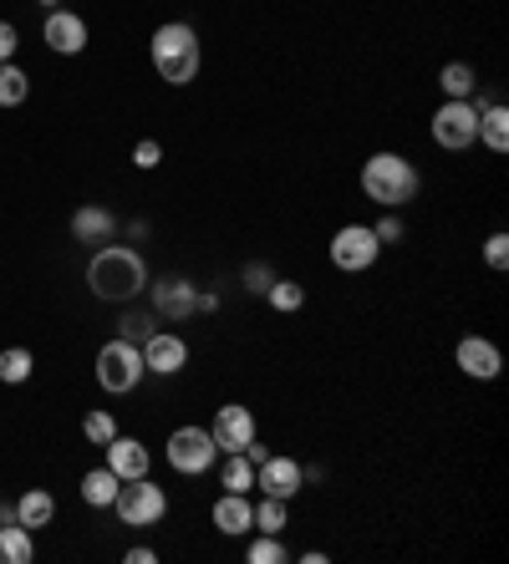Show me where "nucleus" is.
<instances>
[{
  "label": "nucleus",
  "mask_w": 509,
  "mask_h": 564,
  "mask_svg": "<svg viewBox=\"0 0 509 564\" xmlns=\"http://www.w3.org/2000/svg\"><path fill=\"white\" fill-rule=\"evenodd\" d=\"M87 285H93L97 301L112 305H133L148 290V260L133 250V245H102V250L87 260Z\"/></svg>",
  "instance_id": "obj_1"
},
{
  "label": "nucleus",
  "mask_w": 509,
  "mask_h": 564,
  "mask_svg": "<svg viewBox=\"0 0 509 564\" xmlns=\"http://www.w3.org/2000/svg\"><path fill=\"white\" fill-rule=\"evenodd\" d=\"M423 178H418V163L402 153H372L362 163V194L372 198L377 209H402L413 204Z\"/></svg>",
  "instance_id": "obj_2"
},
{
  "label": "nucleus",
  "mask_w": 509,
  "mask_h": 564,
  "mask_svg": "<svg viewBox=\"0 0 509 564\" xmlns=\"http://www.w3.org/2000/svg\"><path fill=\"white\" fill-rule=\"evenodd\" d=\"M153 72H159L169 87H188V82L199 77V31L188 26V21H163L159 31H153Z\"/></svg>",
  "instance_id": "obj_3"
},
{
  "label": "nucleus",
  "mask_w": 509,
  "mask_h": 564,
  "mask_svg": "<svg viewBox=\"0 0 509 564\" xmlns=\"http://www.w3.org/2000/svg\"><path fill=\"white\" fill-rule=\"evenodd\" d=\"M112 513H118L128 529H159L163 519H169V488H163L153 473L128 478V484L118 488V499H112Z\"/></svg>",
  "instance_id": "obj_4"
},
{
  "label": "nucleus",
  "mask_w": 509,
  "mask_h": 564,
  "mask_svg": "<svg viewBox=\"0 0 509 564\" xmlns=\"http://www.w3.org/2000/svg\"><path fill=\"white\" fill-rule=\"evenodd\" d=\"M163 458H169L174 473H184V478H204V473L219 463V447H215V437H209V427L188 422V427H174V433H169Z\"/></svg>",
  "instance_id": "obj_5"
},
{
  "label": "nucleus",
  "mask_w": 509,
  "mask_h": 564,
  "mask_svg": "<svg viewBox=\"0 0 509 564\" xmlns=\"http://www.w3.org/2000/svg\"><path fill=\"white\" fill-rule=\"evenodd\" d=\"M143 351H138L133 341H122V336H112L102 351H97V387L108 397H128L143 381Z\"/></svg>",
  "instance_id": "obj_6"
},
{
  "label": "nucleus",
  "mask_w": 509,
  "mask_h": 564,
  "mask_svg": "<svg viewBox=\"0 0 509 564\" xmlns=\"http://www.w3.org/2000/svg\"><path fill=\"white\" fill-rule=\"evenodd\" d=\"M326 254H332V264L342 275H362V270H372L382 260V239L372 235V224H342L332 235V245H326Z\"/></svg>",
  "instance_id": "obj_7"
},
{
  "label": "nucleus",
  "mask_w": 509,
  "mask_h": 564,
  "mask_svg": "<svg viewBox=\"0 0 509 564\" xmlns=\"http://www.w3.org/2000/svg\"><path fill=\"white\" fill-rule=\"evenodd\" d=\"M433 143L443 148V153H464V148L479 143V107L474 102H448L433 112Z\"/></svg>",
  "instance_id": "obj_8"
},
{
  "label": "nucleus",
  "mask_w": 509,
  "mask_h": 564,
  "mask_svg": "<svg viewBox=\"0 0 509 564\" xmlns=\"http://www.w3.org/2000/svg\"><path fill=\"white\" fill-rule=\"evenodd\" d=\"M138 351H143V371H153V377H178L188 367V341L178 330H153Z\"/></svg>",
  "instance_id": "obj_9"
},
{
  "label": "nucleus",
  "mask_w": 509,
  "mask_h": 564,
  "mask_svg": "<svg viewBox=\"0 0 509 564\" xmlns=\"http://www.w3.org/2000/svg\"><path fill=\"white\" fill-rule=\"evenodd\" d=\"M454 367L469 381H495L499 371H505V356H499V346L489 341V336H464V341L454 346Z\"/></svg>",
  "instance_id": "obj_10"
},
{
  "label": "nucleus",
  "mask_w": 509,
  "mask_h": 564,
  "mask_svg": "<svg viewBox=\"0 0 509 564\" xmlns=\"http://www.w3.org/2000/svg\"><path fill=\"white\" fill-rule=\"evenodd\" d=\"M194 311H199L194 280H178V275L153 280V315H159V321H188Z\"/></svg>",
  "instance_id": "obj_11"
},
{
  "label": "nucleus",
  "mask_w": 509,
  "mask_h": 564,
  "mask_svg": "<svg viewBox=\"0 0 509 564\" xmlns=\"http://www.w3.org/2000/svg\"><path fill=\"white\" fill-rule=\"evenodd\" d=\"M41 41L52 46L56 56H82L87 52V21L77 11H46V26H41Z\"/></svg>",
  "instance_id": "obj_12"
},
{
  "label": "nucleus",
  "mask_w": 509,
  "mask_h": 564,
  "mask_svg": "<svg viewBox=\"0 0 509 564\" xmlns=\"http://www.w3.org/2000/svg\"><path fill=\"white\" fill-rule=\"evenodd\" d=\"M254 488L270 494V499H295V494L306 488V468L295 458H275V453H270V458L254 468Z\"/></svg>",
  "instance_id": "obj_13"
},
{
  "label": "nucleus",
  "mask_w": 509,
  "mask_h": 564,
  "mask_svg": "<svg viewBox=\"0 0 509 564\" xmlns=\"http://www.w3.org/2000/svg\"><path fill=\"white\" fill-rule=\"evenodd\" d=\"M209 437H215L219 453H240L254 437V412L245 408V402H225V408L215 412V422H209Z\"/></svg>",
  "instance_id": "obj_14"
},
{
  "label": "nucleus",
  "mask_w": 509,
  "mask_h": 564,
  "mask_svg": "<svg viewBox=\"0 0 509 564\" xmlns=\"http://www.w3.org/2000/svg\"><path fill=\"white\" fill-rule=\"evenodd\" d=\"M209 519H215V529H219L225 539L254 534V503H250V494H225V499H215Z\"/></svg>",
  "instance_id": "obj_15"
},
{
  "label": "nucleus",
  "mask_w": 509,
  "mask_h": 564,
  "mask_svg": "<svg viewBox=\"0 0 509 564\" xmlns=\"http://www.w3.org/2000/svg\"><path fill=\"white\" fill-rule=\"evenodd\" d=\"M102 453H108V468L118 473L122 484H128V478H143V473H153V453H148V443H138V437H112L108 447H102Z\"/></svg>",
  "instance_id": "obj_16"
},
{
  "label": "nucleus",
  "mask_w": 509,
  "mask_h": 564,
  "mask_svg": "<svg viewBox=\"0 0 509 564\" xmlns=\"http://www.w3.org/2000/svg\"><path fill=\"white\" fill-rule=\"evenodd\" d=\"M112 235H118V214L102 204H82L72 214V239H82V245H108Z\"/></svg>",
  "instance_id": "obj_17"
},
{
  "label": "nucleus",
  "mask_w": 509,
  "mask_h": 564,
  "mask_svg": "<svg viewBox=\"0 0 509 564\" xmlns=\"http://www.w3.org/2000/svg\"><path fill=\"white\" fill-rule=\"evenodd\" d=\"M52 519H56V499L46 494V488H26V494L15 499V524L31 529V534H36V529H46Z\"/></svg>",
  "instance_id": "obj_18"
},
{
  "label": "nucleus",
  "mask_w": 509,
  "mask_h": 564,
  "mask_svg": "<svg viewBox=\"0 0 509 564\" xmlns=\"http://www.w3.org/2000/svg\"><path fill=\"white\" fill-rule=\"evenodd\" d=\"M118 488H122V478L108 468V463L93 468V473H82V503H87V509H112Z\"/></svg>",
  "instance_id": "obj_19"
},
{
  "label": "nucleus",
  "mask_w": 509,
  "mask_h": 564,
  "mask_svg": "<svg viewBox=\"0 0 509 564\" xmlns=\"http://www.w3.org/2000/svg\"><path fill=\"white\" fill-rule=\"evenodd\" d=\"M479 143L489 153H509V112L505 102H484L479 107Z\"/></svg>",
  "instance_id": "obj_20"
},
{
  "label": "nucleus",
  "mask_w": 509,
  "mask_h": 564,
  "mask_svg": "<svg viewBox=\"0 0 509 564\" xmlns=\"http://www.w3.org/2000/svg\"><path fill=\"white\" fill-rule=\"evenodd\" d=\"M438 87H443V97H454V102H469L474 93H479V72H474L469 62H448L438 72Z\"/></svg>",
  "instance_id": "obj_21"
},
{
  "label": "nucleus",
  "mask_w": 509,
  "mask_h": 564,
  "mask_svg": "<svg viewBox=\"0 0 509 564\" xmlns=\"http://www.w3.org/2000/svg\"><path fill=\"white\" fill-rule=\"evenodd\" d=\"M36 560V539L21 524H0V564H31Z\"/></svg>",
  "instance_id": "obj_22"
},
{
  "label": "nucleus",
  "mask_w": 509,
  "mask_h": 564,
  "mask_svg": "<svg viewBox=\"0 0 509 564\" xmlns=\"http://www.w3.org/2000/svg\"><path fill=\"white\" fill-rule=\"evenodd\" d=\"M219 488L225 494H250L254 488V463L245 458V453H219Z\"/></svg>",
  "instance_id": "obj_23"
},
{
  "label": "nucleus",
  "mask_w": 509,
  "mask_h": 564,
  "mask_svg": "<svg viewBox=\"0 0 509 564\" xmlns=\"http://www.w3.org/2000/svg\"><path fill=\"white\" fill-rule=\"evenodd\" d=\"M291 524V499H260L254 503V534H281Z\"/></svg>",
  "instance_id": "obj_24"
},
{
  "label": "nucleus",
  "mask_w": 509,
  "mask_h": 564,
  "mask_svg": "<svg viewBox=\"0 0 509 564\" xmlns=\"http://www.w3.org/2000/svg\"><path fill=\"white\" fill-rule=\"evenodd\" d=\"M31 371H36V356H31L26 346H6V351H0V381H6V387L31 381Z\"/></svg>",
  "instance_id": "obj_25"
},
{
  "label": "nucleus",
  "mask_w": 509,
  "mask_h": 564,
  "mask_svg": "<svg viewBox=\"0 0 509 564\" xmlns=\"http://www.w3.org/2000/svg\"><path fill=\"white\" fill-rule=\"evenodd\" d=\"M31 97V77L15 62H0V107H21Z\"/></svg>",
  "instance_id": "obj_26"
},
{
  "label": "nucleus",
  "mask_w": 509,
  "mask_h": 564,
  "mask_svg": "<svg viewBox=\"0 0 509 564\" xmlns=\"http://www.w3.org/2000/svg\"><path fill=\"white\" fill-rule=\"evenodd\" d=\"M82 437H87V443H93V447H108L112 437H118V417H112L108 408L87 412V417H82Z\"/></svg>",
  "instance_id": "obj_27"
},
{
  "label": "nucleus",
  "mask_w": 509,
  "mask_h": 564,
  "mask_svg": "<svg viewBox=\"0 0 509 564\" xmlns=\"http://www.w3.org/2000/svg\"><path fill=\"white\" fill-rule=\"evenodd\" d=\"M266 301L275 305V311H301V305H306V285H301V280H270V290H266Z\"/></svg>",
  "instance_id": "obj_28"
},
{
  "label": "nucleus",
  "mask_w": 509,
  "mask_h": 564,
  "mask_svg": "<svg viewBox=\"0 0 509 564\" xmlns=\"http://www.w3.org/2000/svg\"><path fill=\"white\" fill-rule=\"evenodd\" d=\"M245 560H250V564H285L291 554H285L281 534H260V539H250V544H245Z\"/></svg>",
  "instance_id": "obj_29"
},
{
  "label": "nucleus",
  "mask_w": 509,
  "mask_h": 564,
  "mask_svg": "<svg viewBox=\"0 0 509 564\" xmlns=\"http://www.w3.org/2000/svg\"><path fill=\"white\" fill-rule=\"evenodd\" d=\"M153 321H159L153 311H128L122 315V326H118V336L122 341H133V346H143L148 336H153Z\"/></svg>",
  "instance_id": "obj_30"
},
{
  "label": "nucleus",
  "mask_w": 509,
  "mask_h": 564,
  "mask_svg": "<svg viewBox=\"0 0 509 564\" xmlns=\"http://www.w3.org/2000/svg\"><path fill=\"white\" fill-rule=\"evenodd\" d=\"M484 264H489L495 275H505V270H509V235H505V229H495V235L484 239Z\"/></svg>",
  "instance_id": "obj_31"
},
{
  "label": "nucleus",
  "mask_w": 509,
  "mask_h": 564,
  "mask_svg": "<svg viewBox=\"0 0 509 564\" xmlns=\"http://www.w3.org/2000/svg\"><path fill=\"white\" fill-rule=\"evenodd\" d=\"M372 235L382 239V250H388V245H398V239H402V219H398V209H388V214H382V219L372 224Z\"/></svg>",
  "instance_id": "obj_32"
},
{
  "label": "nucleus",
  "mask_w": 509,
  "mask_h": 564,
  "mask_svg": "<svg viewBox=\"0 0 509 564\" xmlns=\"http://www.w3.org/2000/svg\"><path fill=\"white\" fill-rule=\"evenodd\" d=\"M163 163V148L153 143V138H143V143L133 148V169H143V173H153Z\"/></svg>",
  "instance_id": "obj_33"
},
{
  "label": "nucleus",
  "mask_w": 509,
  "mask_h": 564,
  "mask_svg": "<svg viewBox=\"0 0 509 564\" xmlns=\"http://www.w3.org/2000/svg\"><path fill=\"white\" fill-rule=\"evenodd\" d=\"M270 280H275V270H270V264H245V290H250V295H266Z\"/></svg>",
  "instance_id": "obj_34"
},
{
  "label": "nucleus",
  "mask_w": 509,
  "mask_h": 564,
  "mask_svg": "<svg viewBox=\"0 0 509 564\" xmlns=\"http://www.w3.org/2000/svg\"><path fill=\"white\" fill-rule=\"evenodd\" d=\"M15 46H21V31L11 21H0V62H15Z\"/></svg>",
  "instance_id": "obj_35"
},
{
  "label": "nucleus",
  "mask_w": 509,
  "mask_h": 564,
  "mask_svg": "<svg viewBox=\"0 0 509 564\" xmlns=\"http://www.w3.org/2000/svg\"><path fill=\"white\" fill-rule=\"evenodd\" d=\"M122 560L128 564H159V550H153V544H138V550H128Z\"/></svg>",
  "instance_id": "obj_36"
},
{
  "label": "nucleus",
  "mask_w": 509,
  "mask_h": 564,
  "mask_svg": "<svg viewBox=\"0 0 509 564\" xmlns=\"http://www.w3.org/2000/svg\"><path fill=\"white\" fill-rule=\"evenodd\" d=\"M199 311H204V315L219 311V295H215V290H199Z\"/></svg>",
  "instance_id": "obj_37"
},
{
  "label": "nucleus",
  "mask_w": 509,
  "mask_h": 564,
  "mask_svg": "<svg viewBox=\"0 0 509 564\" xmlns=\"http://www.w3.org/2000/svg\"><path fill=\"white\" fill-rule=\"evenodd\" d=\"M0 524H15V503H0Z\"/></svg>",
  "instance_id": "obj_38"
},
{
  "label": "nucleus",
  "mask_w": 509,
  "mask_h": 564,
  "mask_svg": "<svg viewBox=\"0 0 509 564\" xmlns=\"http://www.w3.org/2000/svg\"><path fill=\"white\" fill-rule=\"evenodd\" d=\"M36 6H46V11H56V0H36Z\"/></svg>",
  "instance_id": "obj_39"
}]
</instances>
